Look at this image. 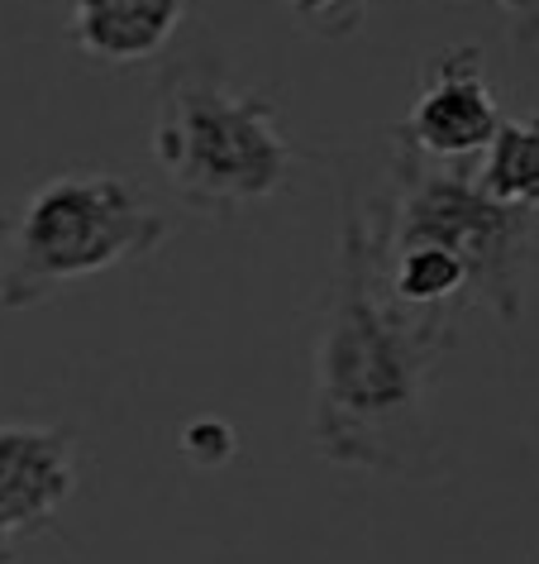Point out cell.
<instances>
[{
	"label": "cell",
	"instance_id": "obj_1",
	"mask_svg": "<svg viewBox=\"0 0 539 564\" xmlns=\"http://www.w3.org/2000/svg\"><path fill=\"white\" fill-rule=\"evenodd\" d=\"M453 349V312H410L382 288L373 216L339 225L330 297L316 335L310 441L330 464L425 484L439 474L430 388Z\"/></svg>",
	"mask_w": 539,
	"mask_h": 564
},
{
	"label": "cell",
	"instance_id": "obj_2",
	"mask_svg": "<svg viewBox=\"0 0 539 564\" xmlns=\"http://www.w3.org/2000/svg\"><path fill=\"white\" fill-rule=\"evenodd\" d=\"M173 220L120 173H58L0 206V306L30 312L73 282L158 253Z\"/></svg>",
	"mask_w": 539,
	"mask_h": 564
},
{
	"label": "cell",
	"instance_id": "obj_3",
	"mask_svg": "<svg viewBox=\"0 0 539 564\" xmlns=\"http://www.w3.org/2000/svg\"><path fill=\"white\" fill-rule=\"evenodd\" d=\"M153 159L187 206L234 216L282 192L296 153L277 124L273 96L239 91L220 77H182L163 91Z\"/></svg>",
	"mask_w": 539,
	"mask_h": 564
},
{
	"label": "cell",
	"instance_id": "obj_4",
	"mask_svg": "<svg viewBox=\"0 0 539 564\" xmlns=\"http://www.w3.org/2000/svg\"><path fill=\"white\" fill-rule=\"evenodd\" d=\"M396 196L382 206V249L435 245L463 263V306H487L502 326L520 316V263L535 235V216L506 210L477 192L473 177L444 173L392 134Z\"/></svg>",
	"mask_w": 539,
	"mask_h": 564
},
{
	"label": "cell",
	"instance_id": "obj_5",
	"mask_svg": "<svg viewBox=\"0 0 539 564\" xmlns=\"http://www.w3.org/2000/svg\"><path fill=\"white\" fill-rule=\"evenodd\" d=\"M502 130V106L487 82V63H482L477 44L444 48L425 67L420 96L410 106L406 124H396V139H406L420 159L453 163L482 153Z\"/></svg>",
	"mask_w": 539,
	"mask_h": 564
},
{
	"label": "cell",
	"instance_id": "obj_6",
	"mask_svg": "<svg viewBox=\"0 0 539 564\" xmlns=\"http://www.w3.org/2000/svg\"><path fill=\"white\" fill-rule=\"evenodd\" d=\"M77 492V435L67 426H0V555L48 527Z\"/></svg>",
	"mask_w": 539,
	"mask_h": 564
},
{
	"label": "cell",
	"instance_id": "obj_7",
	"mask_svg": "<svg viewBox=\"0 0 539 564\" xmlns=\"http://www.w3.org/2000/svg\"><path fill=\"white\" fill-rule=\"evenodd\" d=\"M187 0H67V34L91 63L134 67L167 48Z\"/></svg>",
	"mask_w": 539,
	"mask_h": 564
},
{
	"label": "cell",
	"instance_id": "obj_8",
	"mask_svg": "<svg viewBox=\"0 0 539 564\" xmlns=\"http://www.w3.org/2000/svg\"><path fill=\"white\" fill-rule=\"evenodd\" d=\"M477 192L506 210H539V116L502 120V130L482 149Z\"/></svg>",
	"mask_w": 539,
	"mask_h": 564
},
{
	"label": "cell",
	"instance_id": "obj_9",
	"mask_svg": "<svg viewBox=\"0 0 539 564\" xmlns=\"http://www.w3.org/2000/svg\"><path fill=\"white\" fill-rule=\"evenodd\" d=\"M239 435L230 421L220 416H196L191 426H182V455H187L191 464H201V469H220V464L234 459V445Z\"/></svg>",
	"mask_w": 539,
	"mask_h": 564
},
{
	"label": "cell",
	"instance_id": "obj_10",
	"mask_svg": "<svg viewBox=\"0 0 539 564\" xmlns=\"http://www.w3.org/2000/svg\"><path fill=\"white\" fill-rule=\"evenodd\" d=\"M292 20L310 34H324V39H339V34H353L367 10V0H287Z\"/></svg>",
	"mask_w": 539,
	"mask_h": 564
},
{
	"label": "cell",
	"instance_id": "obj_11",
	"mask_svg": "<svg viewBox=\"0 0 539 564\" xmlns=\"http://www.w3.org/2000/svg\"><path fill=\"white\" fill-rule=\"evenodd\" d=\"M520 48H539V0H496Z\"/></svg>",
	"mask_w": 539,
	"mask_h": 564
},
{
	"label": "cell",
	"instance_id": "obj_12",
	"mask_svg": "<svg viewBox=\"0 0 539 564\" xmlns=\"http://www.w3.org/2000/svg\"><path fill=\"white\" fill-rule=\"evenodd\" d=\"M0 564H10V555H0Z\"/></svg>",
	"mask_w": 539,
	"mask_h": 564
},
{
	"label": "cell",
	"instance_id": "obj_13",
	"mask_svg": "<svg viewBox=\"0 0 539 564\" xmlns=\"http://www.w3.org/2000/svg\"><path fill=\"white\" fill-rule=\"evenodd\" d=\"M535 564H539V560H535Z\"/></svg>",
	"mask_w": 539,
	"mask_h": 564
}]
</instances>
